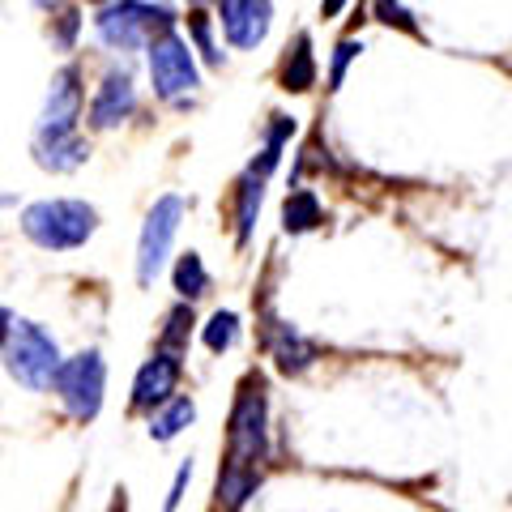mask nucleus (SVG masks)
<instances>
[{
  "instance_id": "nucleus-1",
  "label": "nucleus",
  "mask_w": 512,
  "mask_h": 512,
  "mask_svg": "<svg viewBox=\"0 0 512 512\" xmlns=\"http://www.w3.org/2000/svg\"><path fill=\"white\" fill-rule=\"evenodd\" d=\"M265 457H269V393H265V376L248 372L239 380L227 419V461L265 466Z\"/></svg>"
},
{
  "instance_id": "nucleus-2",
  "label": "nucleus",
  "mask_w": 512,
  "mask_h": 512,
  "mask_svg": "<svg viewBox=\"0 0 512 512\" xmlns=\"http://www.w3.org/2000/svg\"><path fill=\"white\" fill-rule=\"evenodd\" d=\"M99 227V214L94 205L86 201H35L26 205L22 214V231L26 239H35L39 248L47 252H69V248H82L86 239Z\"/></svg>"
},
{
  "instance_id": "nucleus-3",
  "label": "nucleus",
  "mask_w": 512,
  "mask_h": 512,
  "mask_svg": "<svg viewBox=\"0 0 512 512\" xmlns=\"http://www.w3.org/2000/svg\"><path fill=\"white\" fill-rule=\"evenodd\" d=\"M94 30L107 47L116 52H133L141 43H154L158 35H171L175 30V13L167 5H146V0H111L103 5V13L94 18Z\"/></svg>"
},
{
  "instance_id": "nucleus-4",
  "label": "nucleus",
  "mask_w": 512,
  "mask_h": 512,
  "mask_svg": "<svg viewBox=\"0 0 512 512\" xmlns=\"http://www.w3.org/2000/svg\"><path fill=\"white\" fill-rule=\"evenodd\" d=\"M60 350L52 342V333L35 320H13V333L5 338V372L26 384V389H52V380L60 372Z\"/></svg>"
},
{
  "instance_id": "nucleus-5",
  "label": "nucleus",
  "mask_w": 512,
  "mask_h": 512,
  "mask_svg": "<svg viewBox=\"0 0 512 512\" xmlns=\"http://www.w3.org/2000/svg\"><path fill=\"white\" fill-rule=\"evenodd\" d=\"M52 393L60 397V406L69 410L77 423L99 419L103 393H107V363H103L99 350H82V355L64 359L56 380H52Z\"/></svg>"
},
{
  "instance_id": "nucleus-6",
  "label": "nucleus",
  "mask_w": 512,
  "mask_h": 512,
  "mask_svg": "<svg viewBox=\"0 0 512 512\" xmlns=\"http://www.w3.org/2000/svg\"><path fill=\"white\" fill-rule=\"evenodd\" d=\"M146 64H150V82L154 94L163 103H180L184 94H192L201 86V73H197V60H192V47L184 35H158L146 47Z\"/></svg>"
},
{
  "instance_id": "nucleus-7",
  "label": "nucleus",
  "mask_w": 512,
  "mask_h": 512,
  "mask_svg": "<svg viewBox=\"0 0 512 512\" xmlns=\"http://www.w3.org/2000/svg\"><path fill=\"white\" fill-rule=\"evenodd\" d=\"M188 214V201L167 192V197H158L146 214V227H141V239H137V282L150 286L158 278V269L167 265V252L175 244V235H180V222Z\"/></svg>"
},
{
  "instance_id": "nucleus-8",
  "label": "nucleus",
  "mask_w": 512,
  "mask_h": 512,
  "mask_svg": "<svg viewBox=\"0 0 512 512\" xmlns=\"http://www.w3.org/2000/svg\"><path fill=\"white\" fill-rule=\"evenodd\" d=\"M82 69L77 64H64V69L52 77V90H47L43 116H39V137H77V120H82Z\"/></svg>"
},
{
  "instance_id": "nucleus-9",
  "label": "nucleus",
  "mask_w": 512,
  "mask_h": 512,
  "mask_svg": "<svg viewBox=\"0 0 512 512\" xmlns=\"http://www.w3.org/2000/svg\"><path fill=\"white\" fill-rule=\"evenodd\" d=\"M180 376H184V363L175 350H154V355L141 363V372L133 380V410H158L163 402H171L175 389H180Z\"/></svg>"
},
{
  "instance_id": "nucleus-10",
  "label": "nucleus",
  "mask_w": 512,
  "mask_h": 512,
  "mask_svg": "<svg viewBox=\"0 0 512 512\" xmlns=\"http://www.w3.org/2000/svg\"><path fill=\"white\" fill-rule=\"evenodd\" d=\"M222 30H227L231 47L252 52L256 43H265L269 22H274V0H218Z\"/></svg>"
},
{
  "instance_id": "nucleus-11",
  "label": "nucleus",
  "mask_w": 512,
  "mask_h": 512,
  "mask_svg": "<svg viewBox=\"0 0 512 512\" xmlns=\"http://www.w3.org/2000/svg\"><path fill=\"white\" fill-rule=\"evenodd\" d=\"M261 338H265L269 359L278 363V372H282V376H303V372H308V367L316 363V346L303 338L299 329L286 325V320H278L274 312H265Z\"/></svg>"
},
{
  "instance_id": "nucleus-12",
  "label": "nucleus",
  "mask_w": 512,
  "mask_h": 512,
  "mask_svg": "<svg viewBox=\"0 0 512 512\" xmlns=\"http://www.w3.org/2000/svg\"><path fill=\"white\" fill-rule=\"evenodd\" d=\"M133 111H137V86H133V77H128L124 69H111L103 77L99 94L90 99V128L107 133V128L124 124Z\"/></svg>"
},
{
  "instance_id": "nucleus-13",
  "label": "nucleus",
  "mask_w": 512,
  "mask_h": 512,
  "mask_svg": "<svg viewBox=\"0 0 512 512\" xmlns=\"http://www.w3.org/2000/svg\"><path fill=\"white\" fill-rule=\"evenodd\" d=\"M256 487H261V466H244V461H222L218 470V487H214V500L222 512H239L244 508Z\"/></svg>"
},
{
  "instance_id": "nucleus-14",
  "label": "nucleus",
  "mask_w": 512,
  "mask_h": 512,
  "mask_svg": "<svg viewBox=\"0 0 512 512\" xmlns=\"http://www.w3.org/2000/svg\"><path fill=\"white\" fill-rule=\"evenodd\" d=\"M278 82L286 94H308L316 86V56H312V35L299 30L295 43L286 47V56L278 64Z\"/></svg>"
},
{
  "instance_id": "nucleus-15",
  "label": "nucleus",
  "mask_w": 512,
  "mask_h": 512,
  "mask_svg": "<svg viewBox=\"0 0 512 512\" xmlns=\"http://www.w3.org/2000/svg\"><path fill=\"white\" fill-rule=\"evenodd\" d=\"M235 244L244 248L252 239V227H256V214H261V201H265V175L256 171H244L235 184Z\"/></svg>"
},
{
  "instance_id": "nucleus-16",
  "label": "nucleus",
  "mask_w": 512,
  "mask_h": 512,
  "mask_svg": "<svg viewBox=\"0 0 512 512\" xmlns=\"http://www.w3.org/2000/svg\"><path fill=\"white\" fill-rule=\"evenodd\" d=\"M86 158H90V146L82 141V133L77 137H52V141L35 137V163L43 171H77Z\"/></svg>"
},
{
  "instance_id": "nucleus-17",
  "label": "nucleus",
  "mask_w": 512,
  "mask_h": 512,
  "mask_svg": "<svg viewBox=\"0 0 512 512\" xmlns=\"http://www.w3.org/2000/svg\"><path fill=\"white\" fill-rule=\"evenodd\" d=\"M320 222H325V210H320L312 188L286 192V201H282V231L286 235H308V231L320 227Z\"/></svg>"
},
{
  "instance_id": "nucleus-18",
  "label": "nucleus",
  "mask_w": 512,
  "mask_h": 512,
  "mask_svg": "<svg viewBox=\"0 0 512 512\" xmlns=\"http://www.w3.org/2000/svg\"><path fill=\"white\" fill-rule=\"evenodd\" d=\"M197 419V406H192V397H184V393H175L171 402H163L154 414H150V440H158V444H167V440H175L180 431Z\"/></svg>"
},
{
  "instance_id": "nucleus-19",
  "label": "nucleus",
  "mask_w": 512,
  "mask_h": 512,
  "mask_svg": "<svg viewBox=\"0 0 512 512\" xmlns=\"http://www.w3.org/2000/svg\"><path fill=\"white\" fill-rule=\"evenodd\" d=\"M171 282H175V295H180L184 303H192V299H201L205 291H210V274H205V261H201V252H184L180 261H175V274H171Z\"/></svg>"
},
{
  "instance_id": "nucleus-20",
  "label": "nucleus",
  "mask_w": 512,
  "mask_h": 512,
  "mask_svg": "<svg viewBox=\"0 0 512 512\" xmlns=\"http://www.w3.org/2000/svg\"><path fill=\"white\" fill-rule=\"evenodd\" d=\"M192 303H175V308L167 312V325L163 333H158V350H175V355H184V346L192 338Z\"/></svg>"
},
{
  "instance_id": "nucleus-21",
  "label": "nucleus",
  "mask_w": 512,
  "mask_h": 512,
  "mask_svg": "<svg viewBox=\"0 0 512 512\" xmlns=\"http://www.w3.org/2000/svg\"><path fill=\"white\" fill-rule=\"evenodd\" d=\"M201 342L214 350V355H222V350H231L239 342V316L235 312H214L210 320H205L201 329Z\"/></svg>"
},
{
  "instance_id": "nucleus-22",
  "label": "nucleus",
  "mask_w": 512,
  "mask_h": 512,
  "mask_svg": "<svg viewBox=\"0 0 512 512\" xmlns=\"http://www.w3.org/2000/svg\"><path fill=\"white\" fill-rule=\"evenodd\" d=\"M188 39L197 43V52H201L205 64H222L218 47H214V18H210L205 9H192V13H188Z\"/></svg>"
},
{
  "instance_id": "nucleus-23",
  "label": "nucleus",
  "mask_w": 512,
  "mask_h": 512,
  "mask_svg": "<svg viewBox=\"0 0 512 512\" xmlns=\"http://www.w3.org/2000/svg\"><path fill=\"white\" fill-rule=\"evenodd\" d=\"M363 52V43L359 39H342L338 47H333V64H329V90H338L346 82V69H350V60H355Z\"/></svg>"
},
{
  "instance_id": "nucleus-24",
  "label": "nucleus",
  "mask_w": 512,
  "mask_h": 512,
  "mask_svg": "<svg viewBox=\"0 0 512 512\" xmlns=\"http://www.w3.org/2000/svg\"><path fill=\"white\" fill-rule=\"evenodd\" d=\"M376 18L384 22V26H397V30H406V35H419V26H414V18L410 13L397 5V0H376Z\"/></svg>"
},
{
  "instance_id": "nucleus-25",
  "label": "nucleus",
  "mask_w": 512,
  "mask_h": 512,
  "mask_svg": "<svg viewBox=\"0 0 512 512\" xmlns=\"http://www.w3.org/2000/svg\"><path fill=\"white\" fill-rule=\"evenodd\" d=\"M77 30H82V13H77V9H64L60 18H56V43L64 47V52H69V47L77 43Z\"/></svg>"
},
{
  "instance_id": "nucleus-26",
  "label": "nucleus",
  "mask_w": 512,
  "mask_h": 512,
  "mask_svg": "<svg viewBox=\"0 0 512 512\" xmlns=\"http://www.w3.org/2000/svg\"><path fill=\"white\" fill-rule=\"evenodd\" d=\"M188 478H192V461H184L180 470H175V478H171V491H167V500H163V512H175L184 504V491H188Z\"/></svg>"
},
{
  "instance_id": "nucleus-27",
  "label": "nucleus",
  "mask_w": 512,
  "mask_h": 512,
  "mask_svg": "<svg viewBox=\"0 0 512 512\" xmlns=\"http://www.w3.org/2000/svg\"><path fill=\"white\" fill-rule=\"evenodd\" d=\"M346 9V0H320V18H338Z\"/></svg>"
},
{
  "instance_id": "nucleus-28",
  "label": "nucleus",
  "mask_w": 512,
  "mask_h": 512,
  "mask_svg": "<svg viewBox=\"0 0 512 512\" xmlns=\"http://www.w3.org/2000/svg\"><path fill=\"white\" fill-rule=\"evenodd\" d=\"M13 333V316H9V308H0V342H5Z\"/></svg>"
},
{
  "instance_id": "nucleus-29",
  "label": "nucleus",
  "mask_w": 512,
  "mask_h": 512,
  "mask_svg": "<svg viewBox=\"0 0 512 512\" xmlns=\"http://www.w3.org/2000/svg\"><path fill=\"white\" fill-rule=\"evenodd\" d=\"M35 9H43V13H64V0H35Z\"/></svg>"
},
{
  "instance_id": "nucleus-30",
  "label": "nucleus",
  "mask_w": 512,
  "mask_h": 512,
  "mask_svg": "<svg viewBox=\"0 0 512 512\" xmlns=\"http://www.w3.org/2000/svg\"><path fill=\"white\" fill-rule=\"evenodd\" d=\"M94 5H111V0H94Z\"/></svg>"
}]
</instances>
